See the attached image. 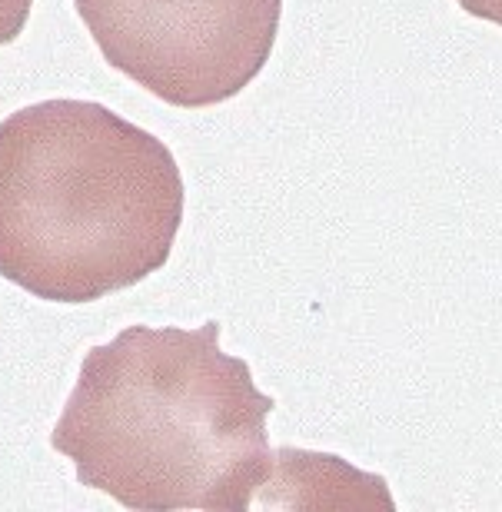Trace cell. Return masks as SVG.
<instances>
[{
    "instance_id": "4",
    "label": "cell",
    "mask_w": 502,
    "mask_h": 512,
    "mask_svg": "<svg viewBox=\"0 0 502 512\" xmlns=\"http://www.w3.org/2000/svg\"><path fill=\"white\" fill-rule=\"evenodd\" d=\"M30 7H34V0H0V47L14 44L24 34Z\"/></svg>"
},
{
    "instance_id": "1",
    "label": "cell",
    "mask_w": 502,
    "mask_h": 512,
    "mask_svg": "<svg viewBox=\"0 0 502 512\" xmlns=\"http://www.w3.org/2000/svg\"><path fill=\"white\" fill-rule=\"evenodd\" d=\"M273 406L250 363L220 350L217 320L127 326L87 350L50 446L127 509L243 512L276 476Z\"/></svg>"
},
{
    "instance_id": "3",
    "label": "cell",
    "mask_w": 502,
    "mask_h": 512,
    "mask_svg": "<svg viewBox=\"0 0 502 512\" xmlns=\"http://www.w3.org/2000/svg\"><path fill=\"white\" fill-rule=\"evenodd\" d=\"M100 54L163 104L203 110L250 87L283 0H74Z\"/></svg>"
},
{
    "instance_id": "2",
    "label": "cell",
    "mask_w": 502,
    "mask_h": 512,
    "mask_svg": "<svg viewBox=\"0 0 502 512\" xmlns=\"http://www.w3.org/2000/svg\"><path fill=\"white\" fill-rule=\"evenodd\" d=\"M177 157L97 100L0 120V276L37 300L94 303L167 266L183 223Z\"/></svg>"
},
{
    "instance_id": "5",
    "label": "cell",
    "mask_w": 502,
    "mask_h": 512,
    "mask_svg": "<svg viewBox=\"0 0 502 512\" xmlns=\"http://www.w3.org/2000/svg\"><path fill=\"white\" fill-rule=\"evenodd\" d=\"M459 7H463L466 14L502 27V0H459Z\"/></svg>"
}]
</instances>
